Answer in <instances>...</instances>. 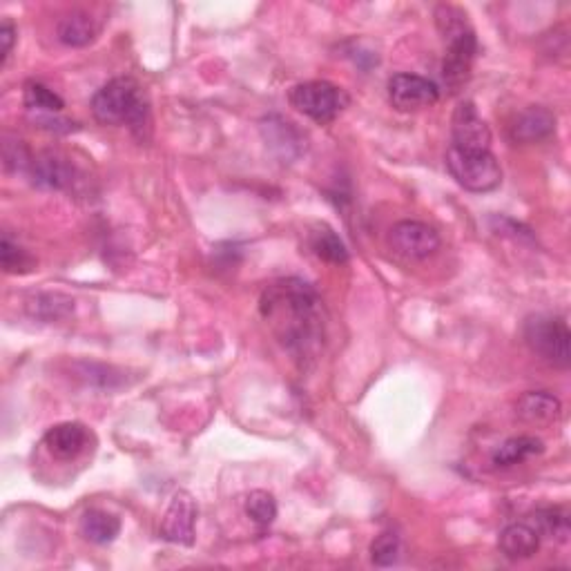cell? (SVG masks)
Masks as SVG:
<instances>
[{
    "label": "cell",
    "mask_w": 571,
    "mask_h": 571,
    "mask_svg": "<svg viewBox=\"0 0 571 571\" xmlns=\"http://www.w3.org/2000/svg\"><path fill=\"white\" fill-rule=\"evenodd\" d=\"M389 99L395 110L415 112L438 103L440 90L433 81L418 74H393L389 79Z\"/></svg>",
    "instance_id": "obj_7"
},
{
    "label": "cell",
    "mask_w": 571,
    "mask_h": 571,
    "mask_svg": "<svg viewBox=\"0 0 571 571\" xmlns=\"http://www.w3.org/2000/svg\"><path fill=\"white\" fill-rule=\"evenodd\" d=\"M393 250L409 259H427L440 248V235L424 221H400L391 228Z\"/></svg>",
    "instance_id": "obj_9"
},
{
    "label": "cell",
    "mask_w": 571,
    "mask_h": 571,
    "mask_svg": "<svg viewBox=\"0 0 571 571\" xmlns=\"http://www.w3.org/2000/svg\"><path fill=\"white\" fill-rule=\"evenodd\" d=\"M451 137L453 148L458 150H491V130L489 125L482 121L476 105L471 101L458 103L456 112L451 119Z\"/></svg>",
    "instance_id": "obj_8"
},
{
    "label": "cell",
    "mask_w": 571,
    "mask_h": 571,
    "mask_svg": "<svg viewBox=\"0 0 571 571\" xmlns=\"http://www.w3.org/2000/svg\"><path fill=\"white\" fill-rule=\"evenodd\" d=\"M96 34H99V25L94 18L85 12H72L58 21L56 36L63 45L70 47H85L90 45Z\"/></svg>",
    "instance_id": "obj_16"
},
{
    "label": "cell",
    "mask_w": 571,
    "mask_h": 571,
    "mask_svg": "<svg viewBox=\"0 0 571 571\" xmlns=\"http://www.w3.org/2000/svg\"><path fill=\"white\" fill-rule=\"evenodd\" d=\"M29 308L34 311V317H41L47 319V322H52V319H61L67 317L72 311L74 306L67 297L63 295H38Z\"/></svg>",
    "instance_id": "obj_24"
},
{
    "label": "cell",
    "mask_w": 571,
    "mask_h": 571,
    "mask_svg": "<svg viewBox=\"0 0 571 571\" xmlns=\"http://www.w3.org/2000/svg\"><path fill=\"white\" fill-rule=\"evenodd\" d=\"M447 168L464 190L469 192H491L502 183V168L491 150H447Z\"/></svg>",
    "instance_id": "obj_4"
},
{
    "label": "cell",
    "mask_w": 571,
    "mask_h": 571,
    "mask_svg": "<svg viewBox=\"0 0 571 571\" xmlns=\"http://www.w3.org/2000/svg\"><path fill=\"white\" fill-rule=\"evenodd\" d=\"M246 514L257 522L259 527L273 525V520L277 518V502L273 498V493L268 491H250V496L246 498Z\"/></svg>",
    "instance_id": "obj_22"
},
{
    "label": "cell",
    "mask_w": 571,
    "mask_h": 571,
    "mask_svg": "<svg viewBox=\"0 0 571 571\" xmlns=\"http://www.w3.org/2000/svg\"><path fill=\"white\" fill-rule=\"evenodd\" d=\"M261 315L297 360H308L322 346V302L302 279L288 277L270 284L261 295Z\"/></svg>",
    "instance_id": "obj_1"
},
{
    "label": "cell",
    "mask_w": 571,
    "mask_h": 571,
    "mask_svg": "<svg viewBox=\"0 0 571 571\" xmlns=\"http://www.w3.org/2000/svg\"><path fill=\"white\" fill-rule=\"evenodd\" d=\"M14 41H16V27L9 18H5L3 25H0V65L7 63L9 54H12Z\"/></svg>",
    "instance_id": "obj_28"
},
{
    "label": "cell",
    "mask_w": 571,
    "mask_h": 571,
    "mask_svg": "<svg viewBox=\"0 0 571 571\" xmlns=\"http://www.w3.org/2000/svg\"><path fill=\"white\" fill-rule=\"evenodd\" d=\"M81 534L94 545H108L121 534V520L103 509H90L81 518Z\"/></svg>",
    "instance_id": "obj_17"
},
{
    "label": "cell",
    "mask_w": 571,
    "mask_h": 571,
    "mask_svg": "<svg viewBox=\"0 0 571 571\" xmlns=\"http://www.w3.org/2000/svg\"><path fill=\"white\" fill-rule=\"evenodd\" d=\"M348 94L328 81H308L299 83L290 90V103L293 108L306 114L319 125L333 123L348 105Z\"/></svg>",
    "instance_id": "obj_6"
},
{
    "label": "cell",
    "mask_w": 571,
    "mask_h": 571,
    "mask_svg": "<svg viewBox=\"0 0 571 571\" xmlns=\"http://www.w3.org/2000/svg\"><path fill=\"white\" fill-rule=\"evenodd\" d=\"M94 119L105 125H128L141 132L150 121V103L143 87L132 76H116L92 99Z\"/></svg>",
    "instance_id": "obj_3"
},
{
    "label": "cell",
    "mask_w": 571,
    "mask_h": 571,
    "mask_svg": "<svg viewBox=\"0 0 571 571\" xmlns=\"http://www.w3.org/2000/svg\"><path fill=\"white\" fill-rule=\"evenodd\" d=\"M498 547L502 556L509 560H527L538 551L540 538L529 522H514V525L502 529Z\"/></svg>",
    "instance_id": "obj_15"
},
{
    "label": "cell",
    "mask_w": 571,
    "mask_h": 571,
    "mask_svg": "<svg viewBox=\"0 0 571 571\" xmlns=\"http://www.w3.org/2000/svg\"><path fill=\"white\" fill-rule=\"evenodd\" d=\"M87 444V429L79 422H63L56 424L45 433V447L52 451V456L61 460H72L79 456Z\"/></svg>",
    "instance_id": "obj_14"
},
{
    "label": "cell",
    "mask_w": 571,
    "mask_h": 571,
    "mask_svg": "<svg viewBox=\"0 0 571 571\" xmlns=\"http://www.w3.org/2000/svg\"><path fill=\"white\" fill-rule=\"evenodd\" d=\"M527 522L534 527L538 538L556 540V543H565L569 538V514L560 507L538 509Z\"/></svg>",
    "instance_id": "obj_19"
},
{
    "label": "cell",
    "mask_w": 571,
    "mask_h": 571,
    "mask_svg": "<svg viewBox=\"0 0 571 571\" xmlns=\"http://www.w3.org/2000/svg\"><path fill=\"white\" fill-rule=\"evenodd\" d=\"M402 551L400 536L393 534V531H384V534L377 536L371 545V560L377 567H391L398 563Z\"/></svg>",
    "instance_id": "obj_23"
},
{
    "label": "cell",
    "mask_w": 571,
    "mask_h": 571,
    "mask_svg": "<svg viewBox=\"0 0 571 571\" xmlns=\"http://www.w3.org/2000/svg\"><path fill=\"white\" fill-rule=\"evenodd\" d=\"M525 342L545 362L569 369L571 364V333L563 319L551 315H534L525 322Z\"/></svg>",
    "instance_id": "obj_5"
},
{
    "label": "cell",
    "mask_w": 571,
    "mask_h": 571,
    "mask_svg": "<svg viewBox=\"0 0 571 571\" xmlns=\"http://www.w3.org/2000/svg\"><path fill=\"white\" fill-rule=\"evenodd\" d=\"M23 99H25V108L36 114H58L65 108L61 96L52 92L47 85L36 83V81L25 83Z\"/></svg>",
    "instance_id": "obj_21"
},
{
    "label": "cell",
    "mask_w": 571,
    "mask_h": 571,
    "mask_svg": "<svg viewBox=\"0 0 571 571\" xmlns=\"http://www.w3.org/2000/svg\"><path fill=\"white\" fill-rule=\"evenodd\" d=\"M34 186L45 190H65L74 183V166L58 152H43L32 161Z\"/></svg>",
    "instance_id": "obj_11"
},
{
    "label": "cell",
    "mask_w": 571,
    "mask_h": 571,
    "mask_svg": "<svg viewBox=\"0 0 571 571\" xmlns=\"http://www.w3.org/2000/svg\"><path fill=\"white\" fill-rule=\"evenodd\" d=\"M195 522H197V502L188 491H177L163 518L161 534L168 543L186 545L195 543Z\"/></svg>",
    "instance_id": "obj_10"
},
{
    "label": "cell",
    "mask_w": 571,
    "mask_h": 571,
    "mask_svg": "<svg viewBox=\"0 0 571 571\" xmlns=\"http://www.w3.org/2000/svg\"><path fill=\"white\" fill-rule=\"evenodd\" d=\"M563 404L547 391H529L522 395L516 404V415L527 424H536V427H545L560 418Z\"/></svg>",
    "instance_id": "obj_13"
},
{
    "label": "cell",
    "mask_w": 571,
    "mask_h": 571,
    "mask_svg": "<svg viewBox=\"0 0 571 571\" xmlns=\"http://www.w3.org/2000/svg\"><path fill=\"white\" fill-rule=\"evenodd\" d=\"M79 375L83 380H87V384H96L101 389H112V386L123 384L121 375L116 373L112 366H103V364H79Z\"/></svg>",
    "instance_id": "obj_26"
},
{
    "label": "cell",
    "mask_w": 571,
    "mask_h": 571,
    "mask_svg": "<svg viewBox=\"0 0 571 571\" xmlns=\"http://www.w3.org/2000/svg\"><path fill=\"white\" fill-rule=\"evenodd\" d=\"M543 451V440L534 438V435H518V438H509L507 442H502L500 447L493 451L491 462L496 464V467H514V464L531 456H538V453Z\"/></svg>",
    "instance_id": "obj_18"
},
{
    "label": "cell",
    "mask_w": 571,
    "mask_h": 571,
    "mask_svg": "<svg viewBox=\"0 0 571 571\" xmlns=\"http://www.w3.org/2000/svg\"><path fill=\"white\" fill-rule=\"evenodd\" d=\"M3 159H5L7 170H29L32 168V161H34L23 141H5Z\"/></svg>",
    "instance_id": "obj_27"
},
{
    "label": "cell",
    "mask_w": 571,
    "mask_h": 571,
    "mask_svg": "<svg viewBox=\"0 0 571 571\" xmlns=\"http://www.w3.org/2000/svg\"><path fill=\"white\" fill-rule=\"evenodd\" d=\"M435 23H438L444 45H447L442 63L444 83L451 92H458L469 81L473 58L478 52L476 34L467 23V14H462L458 7L440 5L435 9Z\"/></svg>",
    "instance_id": "obj_2"
},
{
    "label": "cell",
    "mask_w": 571,
    "mask_h": 571,
    "mask_svg": "<svg viewBox=\"0 0 571 571\" xmlns=\"http://www.w3.org/2000/svg\"><path fill=\"white\" fill-rule=\"evenodd\" d=\"M556 132V116L543 105H531L522 110L511 125V141L514 143H540Z\"/></svg>",
    "instance_id": "obj_12"
},
{
    "label": "cell",
    "mask_w": 571,
    "mask_h": 571,
    "mask_svg": "<svg viewBox=\"0 0 571 571\" xmlns=\"http://www.w3.org/2000/svg\"><path fill=\"white\" fill-rule=\"evenodd\" d=\"M311 248L319 259L328 261V264H346L348 261V250L344 246V241L326 224L317 226L311 232Z\"/></svg>",
    "instance_id": "obj_20"
},
{
    "label": "cell",
    "mask_w": 571,
    "mask_h": 571,
    "mask_svg": "<svg viewBox=\"0 0 571 571\" xmlns=\"http://www.w3.org/2000/svg\"><path fill=\"white\" fill-rule=\"evenodd\" d=\"M0 261H3V270L9 275L29 273L34 268V259L29 257L23 248H18L9 235H3V246H0Z\"/></svg>",
    "instance_id": "obj_25"
}]
</instances>
